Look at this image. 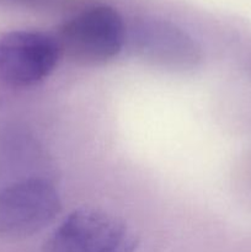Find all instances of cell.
Returning <instances> with one entry per match:
<instances>
[{
    "instance_id": "8992f818",
    "label": "cell",
    "mask_w": 251,
    "mask_h": 252,
    "mask_svg": "<svg viewBox=\"0 0 251 252\" xmlns=\"http://www.w3.org/2000/svg\"><path fill=\"white\" fill-rule=\"evenodd\" d=\"M9 1H16V2H29V1H33V0H9Z\"/></svg>"
},
{
    "instance_id": "7a4b0ae2",
    "label": "cell",
    "mask_w": 251,
    "mask_h": 252,
    "mask_svg": "<svg viewBox=\"0 0 251 252\" xmlns=\"http://www.w3.org/2000/svg\"><path fill=\"white\" fill-rule=\"evenodd\" d=\"M137 246L134 233L121 219L83 207L62 220L42 252H135Z\"/></svg>"
},
{
    "instance_id": "277c9868",
    "label": "cell",
    "mask_w": 251,
    "mask_h": 252,
    "mask_svg": "<svg viewBox=\"0 0 251 252\" xmlns=\"http://www.w3.org/2000/svg\"><path fill=\"white\" fill-rule=\"evenodd\" d=\"M61 58L53 34L30 30L0 33V84L29 88L51 75Z\"/></svg>"
},
{
    "instance_id": "5b68a950",
    "label": "cell",
    "mask_w": 251,
    "mask_h": 252,
    "mask_svg": "<svg viewBox=\"0 0 251 252\" xmlns=\"http://www.w3.org/2000/svg\"><path fill=\"white\" fill-rule=\"evenodd\" d=\"M137 56L161 68L188 70L202 61L201 47L181 27L166 20H135L127 34Z\"/></svg>"
},
{
    "instance_id": "6da1fadb",
    "label": "cell",
    "mask_w": 251,
    "mask_h": 252,
    "mask_svg": "<svg viewBox=\"0 0 251 252\" xmlns=\"http://www.w3.org/2000/svg\"><path fill=\"white\" fill-rule=\"evenodd\" d=\"M127 34L120 12L108 5H97L64 22L54 37L61 56L81 64H100L120 54Z\"/></svg>"
},
{
    "instance_id": "3957f363",
    "label": "cell",
    "mask_w": 251,
    "mask_h": 252,
    "mask_svg": "<svg viewBox=\"0 0 251 252\" xmlns=\"http://www.w3.org/2000/svg\"><path fill=\"white\" fill-rule=\"evenodd\" d=\"M62 203L53 185L41 177L12 182L0 189V238L34 235L54 221Z\"/></svg>"
}]
</instances>
